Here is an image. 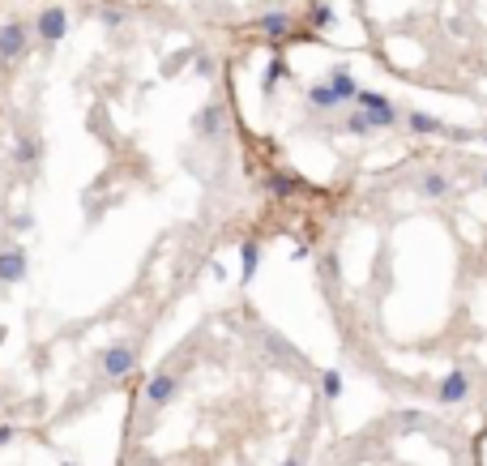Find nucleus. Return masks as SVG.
I'll use <instances>...</instances> for the list:
<instances>
[{
	"mask_svg": "<svg viewBox=\"0 0 487 466\" xmlns=\"http://www.w3.org/2000/svg\"><path fill=\"white\" fill-rule=\"evenodd\" d=\"M265 188H270V193H274V197L282 201V197H291V193H299V188H304V180H299V176H295L291 167H274V171L265 176Z\"/></svg>",
	"mask_w": 487,
	"mask_h": 466,
	"instance_id": "6e6552de",
	"label": "nucleus"
},
{
	"mask_svg": "<svg viewBox=\"0 0 487 466\" xmlns=\"http://www.w3.org/2000/svg\"><path fill=\"white\" fill-rule=\"evenodd\" d=\"M338 133H351V137H372V133H376V120H372L368 111H359V107H355V111H347V116H342V128H338Z\"/></svg>",
	"mask_w": 487,
	"mask_h": 466,
	"instance_id": "ddd939ff",
	"label": "nucleus"
},
{
	"mask_svg": "<svg viewBox=\"0 0 487 466\" xmlns=\"http://www.w3.org/2000/svg\"><path fill=\"white\" fill-rule=\"evenodd\" d=\"M321 278H329V283L338 278V253H325L321 257Z\"/></svg>",
	"mask_w": 487,
	"mask_h": 466,
	"instance_id": "412c9836",
	"label": "nucleus"
},
{
	"mask_svg": "<svg viewBox=\"0 0 487 466\" xmlns=\"http://www.w3.org/2000/svg\"><path fill=\"white\" fill-rule=\"evenodd\" d=\"M13 437H17V428H13V424H0V445H9Z\"/></svg>",
	"mask_w": 487,
	"mask_h": 466,
	"instance_id": "5701e85b",
	"label": "nucleus"
},
{
	"mask_svg": "<svg viewBox=\"0 0 487 466\" xmlns=\"http://www.w3.org/2000/svg\"><path fill=\"white\" fill-rule=\"evenodd\" d=\"M103 26L107 30H120L124 26V9H103Z\"/></svg>",
	"mask_w": 487,
	"mask_h": 466,
	"instance_id": "4be33fe9",
	"label": "nucleus"
},
{
	"mask_svg": "<svg viewBox=\"0 0 487 466\" xmlns=\"http://www.w3.org/2000/svg\"><path fill=\"white\" fill-rule=\"evenodd\" d=\"M257 30H261L265 39H287V34H291V13H287V9L261 13V17H257Z\"/></svg>",
	"mask_w": 487,
	"mask_h": 466,
	"instance_id": "9b49d317",
	"label": "nucleus"
},
{
	"mask_svg": "<svg viewBox=\"0 0 487 466\" xmlns=\"http://www.w3.org/2000/svg\"><path fill=\"white\" fill-rule=\"evenodd\" d=\"M483 188H487V176H483Z\"/></svg>",
	"mask_w": 487,
	"mask_h": 466,
	"instance_id": "bb28decb",
	"label": "nucleus"
},
{
	"mask_svg": "<svg viewBox=\"0 0 487 466\" xmlns=\"http://www.w3.org/2000/svg\"><path fill=\"white\" fill-rule=\"evenodd\" d=\"M30 51V26L26 21H0V69L26 60Z\"/></svg>",
	"mask_w": 487,
	"mask_h": 466,
	"instance_id": "f257e3e1",
	"label": "nucleus"
},
{
	"mask_svg": "<svg viewBox=\"0 0 487 466\" xmlns=\"http://www.w3.org/2000/svg\"><path fill=\"white\" fill-rule=\"evenodd\" d=\"M308 103H312L317 111H334V107H347V103H342V98H338V94L329 90V81L312 86V90H308Z\"/></svg>",
	"mask_w": 487,
	"mask_h": 466,
	"instance_id": "dca6fc26",
	"label": "nucleus"
},
{
	"mask_svg": "<svg viewBox=\"0 0 487 466\" xmlns=\"http://www.w3.org/2000/svg\"><path fill=\"white\" fill-rule=\"evenodd\" d=\"M282 466H308V462H304V454H291V458H287Z\"/></svg>",
	"mask_w": 487,
	"mask_h": 466,
	"instance_id": "393cba45",
	"label": "nucleus"
},
{
	"mask_svg": "<svg viewBox=\"0 0 487 466\" xmlns=\"http://www.w3.org/2000/svg\"><path fill=\"white\" fill-rule=\"evenodd\" d=\"M406 128L419 133V137H449V133H453V128H445V124H441L436 116H428V111H411V116H406Z\"/></svg>",
	"mask_w": 487,
	"mask_h": 466,
	"instance_id": "f8f14e48",
	"label": "nucleus"
},
{
	"mask_svg": "<svg viewBox=\"0 0 487 466\" xmlns=\"http://www.w3.org/2000/svg\"><path fill=\"white\" fill-rule=\"evenodd\" d=\"M222 128H227V107L222 103H210V107L197 111V133L201 137H222Z\"/></svg>",
	"mask_w": 487,
	"mask_h": 466,
	"instance_id": "0eeeda50",
	"label": "nucleus"
},
{
	"mask_svg": "<svg viewBox=\"0 0 487 466\" xmlns=\"http://www.w3.org/2000/svg\"><path fill=\"white\" fill-rule=\"evenodd\" d=\"M466 398H471V377L458 368V373H449V377L441 381L436 402H441V407H458V402H466Z\"/></svg>",
	"mask_w": 487,
	"mask_h": 466,
	"instance_id": "423d86ee",
	"label": "nucleus"
},
{
	"mask_svg": "<svg viewBox=\"0 0 487 466\" xmlns=\"http://www.w3.org/2000/svg\"><path fill=\"white\" fill-rule=\"evenodd\" d=\"M329 90H334L342 103H355V94H359V81H355V73H351L347 64H334V69H329Z\"/></svg>",
	"mask_w": 487,
	"mask_h": 466,
	"instance_id": "9d476101",
	"label": "nucleus"
},
{
	"mask_svg": "<svg viewBox=\"0 0 487 466\" xmlns=\"http://www.w3.org/2000/svg\"><path fill=\"white\" fill-rule=\"evenodd\" d=\"M98 364H103V373H107L111 381H124V377L137 368V351H133L128 343H111V347L98 355Z\"/></svg>",
	"mask_w": 487,
	"mask_h": 466,
	"instance_id": "7ed1b4c3",
	"label": "nucleus"
},
{
	"mask_svg": "<svg viewBox=\"0 0 487 466\" xmlns=\"http://www.w3.org/2000/svg\"><path fill=\"white\" fill-rule=\"evenodd\" d=\"M287 77H291V64H287L282 56H274V60H270V69H265V81H261V86H265V90H274V86H278V81H287Z\"/></svg>",
	"mask_w": 487,
	"mask_h": 466,
	"instance_id": "aec40b11",
	"label": "nucleus"
},
{
	"mask_svg": "<svg viewBox=\"0 0 487 466\" xmlns=\"http://www.w3.org/2000/svg\"><path fill=\"white\" fill-rule=\"evenodd\" d=\"M0 343H4V325H0Z\"/></svg>",
	"mask_w": 487,
	"mask_h": 466,
	"instance_id": "a878e982",
	"label": "nucleus"
},
{
	"mask_svg": "<svg viewBox=\"0 0 487 466\" xmlns=\"http://www.w3.org/2000/svg\"><path fill=\"white\" fill-rule=\"evenodd\" d=\"M342 390H347V385H342V373H338V368L321 373V394H325V402H338V398H342Z\"/></svg>",
	"mask_w": 487,
	"mask_h": 466,
	"instance_id": "6ab92c4d",
	"label": "nucleus"
},
{
	"mask_svg": "<svg viewBox=\"0 0 487 466\" xmlns=\"http://www.w3.org/2000/svg\"><path fill=\"white\" fill-rule=\"evenodd\" d=\"M308 21H312V30H329V26H334L329 0H312V4H308Z\"/></svg>",
	"mask_w": 487,
	"mask_h": 466,
	"instance_id": "a211bd4d",
	"label": "nucleus"
},
{
	"mask_svg": "<svg viewBox=\"0 0 487 466\" xmlns=\"http://www.w3.org/2000/svg\"><path fill=\"white\" fill-rule=\"evenodd\" d=\"M257 265H261V244H257V240L240 244V274H244V283L257 274Z\"/></svg>",
	"mask_w": 487,
	"mask_h": 466,
	"instance_id": "f3484780",
	"label": "nucleus"
},
{
	"mask_svg": "<svg viewBox=\"0 0 487 466\" xmlns=\"http://www.w3.org/2000/svg\"><path fill=\"white\" fill-rule=\"evenodd\" d=\"M26 278V253L21 248H0V283L13 287Z\"/></svg>",
	"mask_w": 487,
	"mask_h": 466,
	"instance_id": "1a4fd4ad",
	"label": "nucleus"
},
{
	"mask_svg": "<svg viewBox=\"0 0 487 466\" xmlns=\"http://www.w3.org/2000/svg\"><path fill=\"white\" fill-rule=\"evenodd\" d=\"M355 107L368 111V116L376 120V128H394V124L402 120L398 107H394V98H385L381 90H359V94H355Z\"/></svg>",
	"mask_w": 487,
	"mask_h": 466,
	"instance_id": "f03ea898",
	"label": "nucleus"
},
{
	"mask_svg": "<svg viewBox=\"0 0 487 466\" xmlns=\"http://www.w3.org/2000/svg\"><path fill=\"white\" fill-rule=\"evenodd\" d=\"M39 154H43V146H39L30 133H17V141H13V163H17V167H34Z\"/></svg>",
	"mask_w": 487,
	"mask_h": 466,
	"instance_id": "4468645a",
	"label": "nucleus"
},
{
	"mask_svg": "<svg viewBox=\"0 0 487 466\" xmlns=\"http://www.w3.org/2000/svg\"><path fill=\"white\" fill-rule=\"evenodd\" d=\"M449 176H441V171H428V176H419V193L428 197V201H441V197H449Z\"/></svg>",
	"mask_w": 487,
	"mask_h": 466,
	"instance_id": "2eb2a0df",
	"label": "nucleus"
},
{
	"mask_svg": "<svg viewBox=\"0 0 487 466\" xmlns=\"http://www.w3.org/2000/svg\"><path fill=\"white\" fill-rule=\"evenodd\" d=\"M175 394H180V377H175V373H154V377L145 381V407H154V411L171 407Z\"/></svg>",
	"mask_w": 487,
	"mask_h": 466,
	"instance_id": "39448f33",
	"label": "nucleus"
},
{
	"mask_svg": "<svg viewBox=\"0 0 487 466\" xmlns=\"http://www.w3.org/2000/svg\"><path fill=\"white\" fill-rule=\"evenodd\" d=\"M34 30H39V39H43V43H60V39L68 34V13H64L60 4H43V9H39Z\"/></svg>",
	"mask_w": 487,
	"mask_h": 466,
	"instance_id": "20e7f679",
	"label": "nucleus"
},
{
	"mask_svg": "<svg viewBox=\"0 0 487 466\" xmlns=\"http://www.w3.org/2000/svg\"><path fill=\"white\" fill-rule=\"evenodd\" d=\"M419 424H424V415H411V411L402 415V428H419Z\"/></svg>",
	"mask_w": 487,
	"mask_h": 466,
	"instance_id": "b1692460",
	"label": "nucleus"
}]
</instances>
